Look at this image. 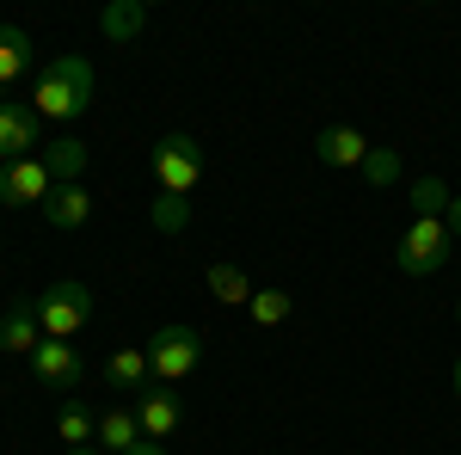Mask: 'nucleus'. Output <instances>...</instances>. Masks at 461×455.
I'll return each mask as SVG.
<instances>
[{"label":"nucleus","mask_w":461,"mask_h":455,"mask_svg":"<svg viewBox=\"0 0 461 455\" xmlns=\"http://www.w3.org/2000/svg\"><path fill=\"white\" fill-rule=\"evenodd\" d=\"M93 105V62L86 56H56L32 74V111L43 123H74Z\"/></svg>","instance_id":"f257e3e1"},{"label":"nucleus","mask_w":461,"mask_h":455,"mask_svg":"<svg viewBox=\"0 0 461 455\" xmlns=\"http://www.w3.org/2000/svg\"><path fill=\"white\" fill-rule=\"evenodd\" d=\"M449 246H456V234H449L443 215H412V228L393 246V265H400L406 278H430V271L449 265Z\"/></svg>","instance_id":"f03ea898"},{"label":"nucleus","mask_w":461,"mask_h":455,"mask_svg":"<svg viewBox=\"0 0 461 455\" xmlns=\"http://www.w3.org/2000/svg\"><path fill=\"white\" fill-rule=\"evenodd\" d=\"M154 178H160V197H185L191 204V191L203 185V148H197V136L173 130V136L154 141Z\"/></svg>","instance_id":"7ed1b4c3"},{"label":"nucleus","mask_w":461,"mask_h":455,"mask_svg":"<svg viewBox=\"0 0 461 455\" xmlns=\"http://www.w3.org/2000/svg\"><path fill=\"white\" fill-rule=\"evenodd\" d=\"M32 308L43 320V339H74L93 320V289L80 278H62V283H50L43 296H32Z\"/></svg>","instance_id":"20e7f679"},{"label":"nucleus","mask_w":461,"mask_h":455,"mask_svg":"<svg viewBox=\"0 0 461 455\" xmlns=\"http://www.w3.org/2000/svg\"><path fill=\"white\" fill-rule=\"evenodd\" d=\"M142 350H148V369H154V382H160V387L185 382V376L203 363V339H197V326H160Z\"/></svg>","instance_id":"39448f33"},{"label":"nucleus","mask_w":461,"mask_h":455,"mask_svg":"<svg viewBox=\"0 0 461 455\" xmlns=\"http://www.w3.org/2000/svg\"><path fill=\"white\" fill-rule=\"evenodd\" d=\"M37 148H43V117L32 111V99H6L0 105V167L32 160Z\"/></svg>","instance_id":"423d86ee"},{"label":"nucleus","mask_w":461,"mask_h":455,"mask_svg":"<svg viewBox=\"0 0 461 455\" xmlns=\"http://www.w3.org/2000/svg\"><path fill=\"white\" fill-rule=\"evenodd\" d=\"M32 376H37V387H50V394H74L80 376H86V363H80L74 339H43V345L32 350Z\"/></svg>","instance_id":"0eeeda50"},{"label":"nucleus","mask_w":461,"mask_h":455,"mask_svg":"<svg viewBox=\"0 0 461 455\" xmlns=\"http://www.w3.org/2000/svg\"><path fill=\"white\" fill-rule=\"evenodd\" d=\"M56 191V178L43 160H13V167H0V204H13V210H43V197Z\"/></svg>","instance_id":"6e6552de"},{"label":"nucleus","mask_w":461,"mask_h":455,"mask_svg":"<svg viewBox=\"0 0 461 455\" xmlns=\"http://www.w3.org/2000/svg\"><path fill=\"white\" fill-rule=\"evenodd\" d=\"M130 413H136V424H142V437H148V443H167V437L178 431V419H185L178 394H173V387H160V382H154V387H142Z\"/></svg>","instance_id":"1a4fd4ad"},{"label":"nucleus","mask_w":461,"mask_h":455,"mask_svg":"<svg viewBox=\"0 0 461 455\" xmlns=\"http://www.w3.org/2000/svg\"><path fill=\"white\" fill-rule=\"evenodd\" d=\"M105 382H111V394H142V387H154V369H148V350L142 345H117L105 357Z\"/></svg>","instance_id":"9d476101"},{"label":"nucleus","mask_w":461,"mask_h":455,"mask_svg":"<svg viewBox=\"0 0 461 455\" xmlns=\"http://www.w3.org/2000/svg\"><path fill=\"white\" fill-rule=\"evenodd\" d=\"M314 160L320 167H363V160H369V141H363V130H351V123H332V130L314 136Z\"/></svg>","instance_id":"9b49d317"},{"label":"nucleus","mask_w":461,"mask_h":455,"mask_svg":"<svg viewBox=\"0 0 461 455\" xmlns=\"http://www.w3.org/2000/svg\"><path fill=\"white\" fill-rule=\"evenodd\" d=\"M86 215H93V191H86V185H56V191L43 197V222L62 228V234L86 228Z\"/></svg>","instance_id":"f8f14e48"},{"label":"nucleus","mask_w":461,"mask_h":455,"mask_svg":"<svg viewBox=\"0 0 461 455\" xmlns=\"http://www.w3.org/2000/svg\"><path fill=\"white\" fill-rule=\"evenodd\" d=\"M43 345V320H37L32 302H13L6 314H0V350H13V357H32Z\"/></svg>","instance_id":"ddd939ff"},{"label":"nucleus","mask_w":461,"mask_h":455,"mask_svg":"<svg viewBox=\"0 0 461 455\" xmlns=\"http://www.w3.org/2000/svg\"><path fill=\"white\" fill-rule=\"evenodd\" d=\"M56 437L68 443V450H86V443H99V413L86 406V400H62V413H56Z\"/></svg>","instance_id":"4468645a"},{"label":"nucleus","mask_w":461,"mask_h":455,"mask_svg":"<svg viewBox=\"0 0 461 455\" xmlns=\"http://www.w3.org/2000/svg\"><path fill=\"white\" fill-rule=\"evenodd\" d=\"M43 167H50V178L56 185H80V173H86V141L80 136H56L43 154H37Z\"/></svg>","instance_id":"2eb2a0df"},{"label":"nucleus","mask_w":461,"mask_h":455,"mask_svg":"<svg viewBox=\"0 0 461 455\" xmlns=\"http://www.w3.org/2000/svg\"><path fill=\"white\" fill-rule=\"evenodd\" d=\"M136 443H142L136 413H130V406H105V413H99V450L105 455H130Z\"/></svg>","instance_id":"dca6fc26"},{"label":"nucleus","mask_w":461,"mask_h":455,"mask_svg":"<svg viewBox=\"0 0 461 455\" xmlns=\"http://www.w3.org/2000/svg\"><path fill=\"white\" fill-rule=\"evenodd\" d=\"M25 74H32V37L19 32V25H0V86L13 93Z\"/></svg>","instance_id":"f3484780"},{"label":"nucleus","mask_w":461,"mask_h":455,"mask_svg":"<svg viewBox=\"0 0 461 455\" xmlns=\"http://www.w3.org/2000/svg\"><path fill=\"white\" fill-rule=\"evenodd\" d=\"M142 25H148V6H142V0H111L105 13H99V32H105L111 43H136Z\"/></svg>","instance_id":"a211bd4d"},{"label":"nucleus","mask_w":461,"mask_h":455,"mask_svg":"<svg viewBox=\"0 0 461 455\" xmlns=\"http://www.w3.org/2000/svg\"><path fill=\"white\" fill-rule=\"evenodd\" d=\"M203 283H210V296H215V302H228V308H247V302H252V289H258V283H252L247 271H240V265H221V259H215L210 271H203Z\"/></svg>","instance_id":"6ab92c4d"},{"label":"nucleus","mask_w":461,"mask_h":455,"mask_svg":"<svg viewBox=\"0 0 461 455\" xmlns=\"http://www.w3.org/2000/svg\"><path fill=\"white\" fill-rule=\"evenodd\" d=\"M247 314H252V326H284V320L295 314V296H289V289H252Z\"/></svg>","instance_id":"aec40b11"},{"label":"nucleus","mask_w":461,"mask_h":455,"mask_svg":"<svg viewBox=\"0 0 461 455\" xmlns=\"http://www.w3.org/2000/svg\"><path fill=\"white\" fill-rule=\"evenodd\" d=\"M148 222H154L160 234H178V228L191 222V204H185V197H154V210H148Z\"/></svg>","instance_id":"412c9836"},{"label":"nucleus","mask_w":461,"mask_h":455,"mask_svg":"<svg viewBox=\"0 0 461 455\" xmlns=\"http://www.w3.org/2000/svg\"><path fill=\"white\" fill-rule=\"evenodd\" d=\"M363 178H369V185H393V178H400V154H393V148H369Z\"/></svg>","instance_id":"4be33fe9"},{"label":"nucleus","mask_w":461,"mask_h":455,"mask_svg":"<svg viewBox=\"0 0 461 455\" xmlns=\"http://www.w3.org/2000/svg\"><path fill=\"white\" fill-rule=\"evenodd\" d=\"M443 222H449V234L461 241V197H449V215H443Z\"/></svg>","instance_id":"5701e85b"},{"label":"nucleus","mask_w":461,"mask_h":455,"mask_svg":"<svg viewBox=\"0 0 461 455\" xmlns=\"http://www.w3.org/2000/svg\"><path fill=\"white\" fill-rule=\"evenodd\" d=\"M130 455H167V443H148V437H142V443H136Z\"/></svg>","instance_id":"b1692460"},{"label":"nucleus","mask_w":461,"mask_h":455,"mask_svg":"<svg viewBox=\"0 0 461 455\" xmlns=\"http://www.w3.org/2000/svg\"><path fill=\"white\" fill-rule=\"evenodd\" d=\"M68 455H105V450H99V443H86V450H68Z\"/></svg>","instance_id":"393cba45"},{"label":"nucleus","mask_w":461,"mask_h":455,"mask_svg":"<svg viewBox=\"0 0 461 455\" xmlns=\"http://www.w3.org/2000/svg\"><path fill=\"white\" fill-rule=\"evenodd\" d=\"M456 394H461V357H456Z\"/></svg>","instance_id":"a878e982"},{"label":"nucleus","mask_w":461,"mask_h":455,"mask_svg":"<svg viewBox=\"0 0 461 455\" xmlns=\"http://www.w3.org/2000/svg\"><path fill=\"white\" fill-rule=\"evenodd\" d=\"M0 105H6V86H0Z\"/></svg>","instance_id":"bb28decb"},{"label":"nucleus","mask_w":461,"mask_h":455,"mask_svg":"<svg viewBox=\"0 0 461 455\" xmlns=\"http://www.w3.org/2000/svg\"><path fill=\"white\" fill-rule=\"evenodd\" d=\"M456 320H461V302H456Z\"/></svg>","instance_id":"cd10ccee"}]
</instances>
